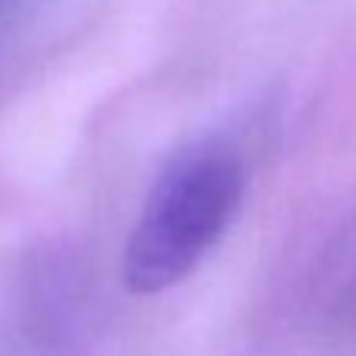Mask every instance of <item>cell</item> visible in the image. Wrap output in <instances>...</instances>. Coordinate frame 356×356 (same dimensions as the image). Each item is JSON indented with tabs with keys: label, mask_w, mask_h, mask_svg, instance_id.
<instances>
[{
	"label": "cell",
	"mask_w": 356,
	"mask_h": 356,
	"mask_svg": "<svg viewBox=\"0 0 356 356\" xmlns=\"http://www.w3.org/2000/svg\"><path fill=\"white\" fill-rule=\"evenodd\" d=\"M246 193V170L224 139L183 145L148 189L123 246V284L136 296H155L186 281L221 243Z\"/></svg>",
	"instance_id": "1"
}]
</instances>
